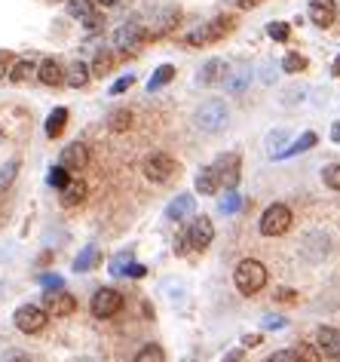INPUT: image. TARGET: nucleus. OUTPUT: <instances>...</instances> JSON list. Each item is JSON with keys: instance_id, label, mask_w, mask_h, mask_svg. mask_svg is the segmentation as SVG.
I'll return each mask as SVG.
<instances>
[{"instance_id": "obj_1", "label": "nucleus", "mask_w": 340, "mask_h": 362, "mask_svg": "<svg viewBox=\"0 0 340 362\" xmlns=\"http://www.w3.org/2000/svg\"><path fill=\"white\" fill-rule=\"evenodd\" d=\"M233 286H236L239 295H254V292H261V289L267 286V267L261 264V261H254V258L239 261L236 271H233Z\"/></svg>"}, {"instance_id": "obj_2", "label": "nucleus", "mask_w": 340, "mask_h": 362, "mask_svg": "<svg viewBox=\"0 0 340 362\" xmlns=\"http://www.w3.org/2000/svg\"><path fill=\"white\" fill-rule=\"evenodd\" d=\"M193 123H196V129L211 132V136H215V132L227 129V123H230V111H227V105L221 102V98H209L205 105H200Z\"/></svg>"}, {"instance_id": "obj_3", "label": "nucleus", "mask_w": 340, "mask_h": 362, "mask_svg": "<svg viewBox=\"0 0 340 362\" xmlns=\"http://www.w3.org/2000/svg\"><path fill=\"white\" fill-rule=\"evenodd\" d=\"M258 227L264 237H282V233L292 227V209H288L285 203H270L264 209V215H261Z\"/></svg>"}, {"instance_id": "obj_4", "label": "nucleus", "mask_w": 340, "mask_h": 362, "mask_svg": "<svg viewBox=\"0 0 340 362\" xmlns=\"http://www.w3.org/2000/svg\"><path fill=\"white\" fill-rule=\"evenodd\" d=\"M144 179L153 181V184H166L175 179V172H178V163H175L169 154H151V157L144 160Z\"/></svg>"}, {"instance_id": "obj_5", "label": "nucleus", "mask_w": 340, "mask_h": 362, "mask_svg": "<svg viewBox=\"0 0 340 362\" xmlns=\"http://www.w3.org/2000/svg\"><path fill=\"white\" fill-rule=\"evenodd\" d=\"M211 169H215V175H218V181H221V188L233 190V188L239 184V179H243V157H239L236 151L221 154Z\"/></svg>"}, {"instance_id": "obj_6", "label": "nucleus", "mask_w": 340, "mask_h": 362, "mask_svg": "<svg viewBox=\"0 0 340 362\" xmlns=\"http://www.w3.org/2000/svg\"><path fill=\"white\" fill-rule=\"evenodd\" d=\"M230 22H233L230 16H218L215 22H205V25H196L193 31L187 34V44H190V46H205V44H211V40L224 37V34L230 31Z\"/></svg>"}, {"instance_id": "obj_7", "label": "nucleus", "mask_w": 340, "mask_h": 362, "mask_svg": "<svg viewBox=\"0 0 340 362\" xmlns=\"http://www.w3.org/2000/svg\"><path fill=\"white\" fill-rule=\"evenodd\" d=\"M12 323H16V329L25 332V335H37L46 325V310L37 307V304H22V307L12 314Z\"/></svg>"}, {"instance_id": "obj_8", "label": "nucleus", "mask_w": 340, "mask_h": 362, "mask_svg": "<svg viewBox=\"0 0 340 362\" xmlns=\"http://www.w3.org/2000/svg\"><path fill=\"white\" fill-rule=\"evenodd\" d=\"M120 307H123V292H117V289L104 286L92 295V314L98 319H113V314H120Z\"/></svg>"}, {"instance_id": "obj_9", "label": "nucleus", "mask_w": 340, "mask_h": 362, "mask_svg": "<svg viewBox=\"0 0 340 362\" xmlns=\"http://www.w3.org/2000/svg\"><path fill=\"white\" fill-rule=\"evenodd\" d=\"M46 316H55V319H62V316H70L77 310V301H74V295H68L65 292V286L62 289H49V295H46Z\"/></svg>"}, {"instance_id": "obj_10", "label": "nucleus", "mask_w": 340, "mask_h": 362, "mask_svg": "<svg viewBox=\"0 0 340 362\" xmlns=\"http://www.w3.org/2000/svg\"><path fill=\"white\" fill-rule=\"evenodd\" d=\"M187 239L193 249H209L211 239H215V221H211L209 215H196L187 230Z\"/></svg>"}, {"instance_id": "obj_11", "label": "nucleus", "mask_w": 340, "mask_h": 362, "mask_svg": "<svg viewBox=\"0 0 340 362\" xmlns=\"http://www.w3.org/2000/svg\"><path fill=\"white\" fill-rule=\"evenodd\" d=\"M86 163H89V147L83 145V141H70L59 157V166H65L68 172H83Z\"/></svg>"}, {"instance_id": "obj_12", "label": "nucleus", "mask_w": 340, "mask_h": 362, "mask_svg": "<svg viewBox=\"0 0 340 362\" xmlns=\"http://www.w3.org/2000/svg\"><path fill=\"white\" fill-rule=\"evenodd\" d=\"M141 37H144V28L135 25V22H126V25H120L117 31H113V46L126 49V53H135Z\"/></svg>"}, {"instance_id": "obj_13", "label": "nucleus", "mask_w": 340, "mask_h": 362, "mask_svg": "<svg viewBox=\"0 0 340 362\" xmlns=\"http://www.w3.org/2000/svg\"><path fill=\"white\" fill-rule=\"evenodd\" d=\"M181 22V10L178 6H160V10H153V16H151V34L157 37V34H169L175 25Z\"/></svg>"}, {"instance_id": "obj_14", "label": "nucleus", "mask_w": 340, "mask_h": 362, "mask_svg": "<svg viewBox=\"0 0 340 362\" xmlns=\"http://www.w3.org/2000/svg\"><path fill=\"white\" fill-rule=\"evenodd\" d=\"M337 16L334 0H310V22L316 28H331Z\"/></svg>"}, {"instance_id": "obj_15", "label": "nucleus", "mask_w": 340, "mask_h": 362, "mask_svg": "<svg viewBox=\"0 0 340 362\" xmlns=\"http://www.w3.org/2000/svg\"><path fill=\"white\" fill-rule=\"evenodd\" d=\"M193 209H196V197L181 194V197H175V200L166 206V218H169V221H184L187 215H193Z\"/></svg>"}, {"instance_id": "obj_16", "label": "nucleus", "mask_w": 340, "mask_h": 362, "mask_svg": "<svg viewBox=\"0 0 340 362\" xmlns=\"http://www.w3.org/2000/svg\"><path fill=\"white\" fill-rule=\"evenodd\" d=\"M37 80L44 83V87H62L65 83V71L55 59H44L37 65Z\"/></svg>"}, {"instance_id": "obj_17", "label": "nucleus", "mask_w": 340, "mask_h": 362, "mask_svg": "<svg viewBox=\"0 0 340 362\" xmlns=\"http://www.w3.org/2000/svg\"><path fill=\"white\" fill-rule=\"evenodd\" d=\"M227 71H230V68H227L224 59H209V62H205V65L200 68V77H196V80H200L202 87H215V83L224 80Z\"/></svg>"}, {"instance_id": "obj_18", "label": "nucleus", "mask_w": 340, "mask_h": 362, "mask_svg": "<svg viewBox=\"0 0 340 362\" xmlns=\"http://www.w3.org/2000/svg\"><path fill=\"white\" fill-rule=\"evenodd\" d=\"M89 194V188H86V181L83 179H70L65 188H59V203L62 206H77V203H83V197Z\"/></svg>"}, {"instance_id": "obj_19", "label": "nucleus", "mask_w": 340, "mask_h": 362, "mask_svg": "<svg viewBox=\"0 0 340 362\" xmlns=\"http://www.w3.org/2000/svg\"><path fill=\"white\" fill-rule=\"evenodd\" d=\"M10 77L12 83H28V80H34L37 77V62H31V59H19V62H12L10 65Z\"/></svg>"}, {"instance_id": "obj_20", "label": "nucleus", "mask_w": 340, "mask_h": 362, "mask_svg": "<svg viewBox=\"0 0 340 362\" xmlns=\"http://www.w3.org/2000/svg\"><path fill=\"white\" fill-rule=\"evenodd\" d=\"M218 188H221V181H218V175H215V169L211 166H205V169L196 172V190H200L202 197H215Z\"/></svg>"}, {"instance_id": "obj_21", "label": "nucleus", "mask_w": 340, "mask_h": 362, "mask_svg": "<svg viewBox=\"0 0 340 362\" xmlns=\"http://www.w3.org/2000/svg\"><path fill=\"white\" fill-rule=\"evenodd\" d=\"M65 83L74 89H83L89 83V65L86 62H70L68 71H65Z\"/></svg>"}, {"instance_id": "obj_22", "label": "nucleus", "mask_w": 340, "mask_h": 362, "mask_svg": "<svg viewBox=\"0 0 340 362\" xmlns=\"http://www.w3.org/2000/svg\"><path fill=\"white\" fill-rule=\"evenodd\" d=\"M65 123H68V108H53L49 111V117H46V136L59 138L62 129H65Z\"/></svg>"}, {"instance_id": "obj_23", "label": "nucleus", "mask_w": 340, "mask_h": 362, "mask_svg": "<svg viewBox=\"0 0 340 362\" xmlns=\"http://www.w3.org/2000/svg\"><path fill=\"white\" fill-rule=\"evenodd\" d=\"M316 141H319V136H316V132H303V136H301V138H297V141H294V145H288V147H285V151H282V154H279V160H282V157H297V154H303V151H310V147H316Z\"/></svg>"}, {"instance_id": "obj_24", "label": "nucleus", "mask_w": 340, "mask_h": 362, "mask_svg": "<svg viewBox=\"0 0 340 362\" xmlns=\"http://www.w3.org/2000/svg\"><path fill=\"white\" fill-rule=\"evenodd\" d=\"M111 68H113V49H98L95 59H92V65H89V74L104 77Z\"/></svg>"}, {"instance_id": "obj_25", "label": "nucleus", "mask_w": 340, "mask_h": 362, "mask_svg": "<svg viewBox=\"0 0 340 362\" xmlns=\"http://www.w3.org/2000/svg\"><path fill=\"white\" fill-rule=\"evenodd\" d=\"M294 359L297 362H322V353H319L316 344H310V341H297V344L292 347Z\"/></svg>"}, {"instance_id": "obj_26", "label": "nucleus", "mask_w": 340, "mask_h": 362, "mask_svg": "<svg viewBox=\"0 0 340 362\" xmlns=\"http://www.w3.org/2000/svg\"><path fill=\"white\" fill-rule=\"evenodd\" d=\"M95 264H98V249H95V246H86V249H83V252L74 258V271H77V273H86V271H92Z\"/></svg>"}, {"instance_id": "obj_27", "label": "nucleus", "mask_w": 340, "mask_h": 362, "mask_svg": "<svg viewBox=\"0 0 340 362\" xmlns=\"http://www.w3.org/2000/svg\"><path fill=\"white\" fill-rule=\"evenodd\" d=\"M172 80H175V65H160L157 71H153V77H151V83H147V89L157 92L160 87H166V83H172Z\"/></svg>"}, {"instance_id": "obj_28", "label": "nucleus", "mask_w": 340, "mask_h": 362, "mask_svg": "<svg viewBox=\"0 0 340 362\" xmlns=\"http://www.w3.org/2000/svg\"><path fill=\"white\" fill-rule=\"evenodd\" d=\"M68 12L83 22V19H89L92 12H98V10H95V0H68Z\"/></svg>"}, {"instance_id": "obj_29", "label": "nucleus", "mask_w": 340, "mask_h": 362, "mask_svg": "<svg viewBox=\"0 0 340 362\" xmlns=\"http://www.w3.org/2000/svg\"><path fill=\"white\" fill-rule=\"evenodd\" d=\"M132 362H166V353H162L160 344H144Z\"/></svg>"}, {"instance_id": "obj_30", "label": "nucleus", "mask_w": 340, "mask_h": 362, "mask_svg": "<svg viewBox=\"0 0 340 362\" xmlns=\"http://www.w3.org/2000/svg\"><path fill=\"white\" fill-rule=\"evenodd\" d=\"M19 175V160H6L3 166H0V190H6L12 181H16Z\"/></svg>"}, {"instance_id": "obj_31", "label": "nucleus", "mask_w": 340, "mask_h": 362, "mask_svg": "<svg viewBox=\"0 0 340 362\" xmlns=\"http://www.w3.org/2000/svg\"><path fill=\"white\" fill-rule=\"evenodd\" d=\"M239 209H243V197H239V190L236 188L227 190L224 200H221V212L224 215H230V212H239Z\"/></svg>"}, {"instance_id": "obj_32", "label": "nucleus", "mask_w": 340, "mask_h": 362, "mask_svg": "<svg viewBox=\"0 0 340 362\" xmlns=\"http://www.w3.org/2000/svg\"><path fill=\"white\" fill-rule=\"evenodd\" d=\"M303 68H307V59L297 53H288L285 59H282V71H285V74H301Z\"/></svg>"}, {"instance_id": "obj_33", "label": "nucleus", "mask_w": 340, "mask_h": 362, "mask_svg": "<svg viewBox=\"0 0 340 362\" xmlns=\"http://www.w3.org/2000/svg\"><path fill=\"white\" fill-rule=\"evenodd\" d=\"M322 181H325V188L340 190V163H331V166L322 169Z\"/></svg>"}, {"instance_id": "obj_34", "label": "nucleus", "mask_w": 340, "mask_h": 362, "mask_svg": "<svg viewBox=\"0 0 340 362\" xmlns=\"http://www.w3.org/2000/svg\"><path fill=\"white\" fill-rule=\"evenodd\" d=\"M132 126V111H117L111 114V129L113 132H126Z\"/></svg>"}, {"instance_id": "obj_35", "label": "nucleus", "mask_w": 340, "mask_h": 362, "mask_svg": "<svg viewBox=\"0 0 340 362\" xmlns=\"http://www.w3.org/2000/svg\"><path fill=\"white\" fill-rule=\"evenodd\" d=\"M129 261H132V252H129V249L120 252V255H113V258H111V273H113V276H123L126 267H129Z\"/></svg>"}, {"instance_id": "obj_36", "label": "nucleus", "mask_w": 340, "mask_h": 362, "mask_svg": "<svg viewBox=\"0 0 340 362\" xmlns=\"http://www.w3.org/2000/svg\"><path fill=\"white\" fill-rule=\"evenodd\" d=\"M288 138V132L285 129H279V132H270V138H267V154H270L273 160H279V151H282V141Z\"/></svg>"}, {"instance_id": "obj_37", "label": "nucleus", "mask_w": 340, "mask_h": 362, "mask_svg": "<svg viewBox=\"0 0 340 362\" xmlns=\"http://www.w3.org/2000/svg\"><path fill=\"white\" fill-rule=\"evenodd\" d=\"M267 34H270L276 44H285V40H288V25L285 22H270V25H267Z\"/></svg>"}, {"instance_id": "obj_38", "label": "nucleus", "mask_w": 340, "mask_h": 362, "mask_svg": "<svg viewBox=\"0 0 340 362\" xmlns=\"http://www.w3.org/2000/svg\"><path fill=\"white\" fill-rule=\"evenodd\" d=\"M68 181H70V175H68L65 166H55L53 172H49V184H53V188H65Z\"/></svg>"}, {"instance_id": "obj_39", "label": "nucleus", "mask_w": 340, "mask_h": 362, "mask_svg": "<svg viewBox=\"0 0 340 362\" xmlns=\"http://www.w3.org/2000/svg\"><path fill=\"white\" fill-rule=\"evenodd\" d=\"M132 83H135V77H120V80H117V83H113V87H111V96H123V92L129 89Z\"/></svg>"}, {"instance_id": "obj_40", "label": "nucleus", "mask_w": 340, "mask_h": 362, "mask_svg": "<svg viewBox=\"0 0 340 362\" xmlns=\"http://www.w3.org/2000/svg\"><path fill=\"white\" fill-rule=\"evenodd\" d=\"M147 273V267L144 264H138V261H129V267H126V273L123 276H132V280H141V276Z\"/></svg>"}, {"instance_id": "obj_41", "label": "nucleus", "mask_w": 340, "mask_h": 362, "mask_svg": "<svg viewBox=\"0 0 340 362\" xmlns=\"http://www.w3.org/2000/svg\"><path fill=\"white\" fill-rule=\"evenodd\" d=\"M267 362H297V359H294L292 350H276V353H270V356H267Z\"/></svg>"}, {"instance_id": "obj_42", "label": "nucleus", "mask_w": 340, "mask_h": 362, "mask_svg": "<svg viewBox=\"0 0 340 362\" xmlns=\"http://www.w3.org/2000/svg\"><path fill=\"white\" fill-rule=\"evenodd\" d=\"M40 282H44L46 289H62V286H65V280H62V276H55V273H49V276H40Z\"/></svg>"}, {"instance_id": "obj_43", "label": "nucleus", "mask_w": 340, "mask_h": 362, "mask_svg": "<svg viewBox=\"0 0 340 362\" xmlns=\"http://www.w3.org/2000/svg\"><path fill=\"white\" fill-rule=\"evenodd\" d=\"M3 362H31V359H28V353H22V350H10L3 356Z\"/></svg>"}, {"instance_id": "obj_44", "label": "nucleus", "mask_w": 340, "mask_h": 362, "mask_svg": "<svg viewBox=\"0 0 340 362\" xmlns=\"http://www.w3.org/2000/svg\"><path fill=\"white\" fill-rule=\"evenodd\" d=\"M6 74H10V55L0 53V80H3Z\"/></svg>"}, {"instance_id": "obj_45", "label": "nucleus", "mask_w": 340, "mask_h": 362, "mask_svg": "<svg viewBox=\"0 0 340 362\" xmlns=\"http://www.w3.org/2000/svg\"><path fill=\"white\" fill-rule=\"evenodd\" d=\"M267 329H282V325H285V319H282V316H267Z\"/></svg>"}, {"instance_id": "obj_46", "label": "nucleus", "mask_w": 340, "mask_h": 362, "mask_svg": "<svg viewBox=\"0 0 340 362\" xmlns=\"http://www.w3.org/2000/svg\"><path fill=\"white\" fill-rule=\"evenodd\" d=\"M221 362H243V350H230V353H227V356H224Z\"/></svg>"}, {"instance_id": "obj_47", "label": "nucleus", "mask_w": 340, "mask_h": 362, "mask_svg": "<svg viewBox=\"0 0 340 362\" xmlns=\"http://www.w3.org/2000/svg\"><path fill=\"white\" fill-rule=\"evenodd\" d=\"M236 6H239V10H254V6H258V0H236Z\"/></svg>"}, {"instance_id": "obj_48", "label": "nucleus", "mask_w": 340, "mask_h": 362, "mask_svg": "<svg viewBox=\"0 0 340 362\" xmlns=\"http://www.w3.org/2000/svg\"><path fill=\"white\" fill-rule=\"evenodd\" d=\"M261 344V335H245V347H258Z\"/></svg>"}, {"instance_id": "obj_49", "label": "nucleus", "mask_w": 340, "mask_h": 362, "mask_svg": "<svg viewBox=\"0 0 340 362\" xmlns=\"http://www.w3.org/2000/svg\"><path fill=\"white\" fill-rule=\"evenodd\" d=\"M331 141H337V145H340V123L331 126Z\"/></svg>"}, {"instance_id": "obj_50", "label": "nucleus", "mask_w": 340, "mask_h": 362, "mask_svg": "<svg viewBox=\"0 0 340 362\" xmlns=\"http://www.w3.org/2000/svg\"><path fill=\"white\" fill-rule=\"evenodd\" d=\"M331 74H334V77H340V55L334 59V65H331Z\"/></svg>"}, {"instance_id": "obj_51", "label": "nucleus", "mask_w": 340, "mask_h": 362, "mask_svg": "<svg viewBox=\"0 0 340 362\" xmlns=\"http://www.w3.org/2000/svg\"><path fill=\"white\" fill-rule=\"evenodd\" d=\"M95 3H102V6H113V3H120V0H95Z\"/></svg>"}]
</instances>
